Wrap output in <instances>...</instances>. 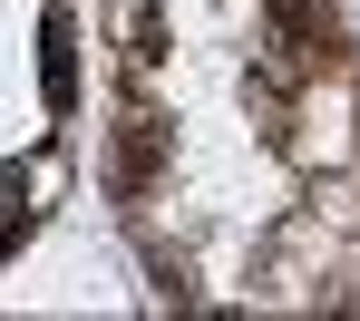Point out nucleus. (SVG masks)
<instances>
[{
	"instance_id": "obj_3",
	"label": "nucleus",
	"mask_w": 360,
	"mask_h": 321,
	"mask_svg": "<svg viewBox=\"0 0 360 321\" xmlns=\"http://www.w3.org/2000/svg\"><path fill=\"white\" fill-rule=\"evenodd\" d=\"M156 166H166V127H156L146 107H127V117H117V185L146 195V185H156Z\"/></svg>"
},
{
	"instance_id": "obj_2",
	"label": "nucleus",
	"mask_w": 360,
	"mask_h": 321,
	"mask_svg": "<svg viewBox=\"0 0 360 321\" xmlns=\"http://www.w3.org/2000/svg\"><path fill=\"white\" fill-rule=\"evenodd\" d=\"M39 88H49V117L78 107V20H68V10L39 20Z\"/></svg>"
},
{
	"instance_id": "obj_1",
	"label": "nucleus",
	"mask_w": 360,
	"mask_h": 321,
	"mask_svg": "<svg viewBox=\"0 0 360 321\" xmlns=\"http://www.w3.org/2000/svg\"><path fill=\"white\" fill-rule=\"evenodd\" d=\"M263 10H273V30H283V49H292V59L341 68V20H331L321 0H263Z\"/></svg>"
},
{
	"instance_id": "obj_4",
	"label": "nucleus",
	"mask_w": 360,
	"mask_h": 321,
	"mask_svg": "<svg viewBox=\"0 0 360 321\" xmlns=\"http://www.w3.org/2000/svg\"><path fill=\"white\" fill-rule=\"evenodd\" d=\"M127 39H136V68H156V59H166V10H136Z\"/></svg>"
}]
</instances>
